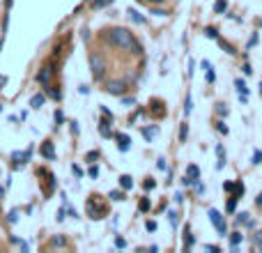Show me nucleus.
Instances as JSON below:
<instances>
[{"label":"nucleus","mask_w":262,"mask_h":253,"mask_svg":"<svg viewBox=\"0 0 262 253\" xmlns=\"http://www.w3.org/2000/svg\"><path fill=\"white\" fill-rule=\"evenodd\" d=\"M253 248H255V251L260 248L262 251V230H257V233L253 235Z\"/></svg>","instance_id":"nucleus-16"},{"label":"nucleus","mask_w":262,"mask_h":253,"mask_svg":"<svg viewBox=\"0 0 262 253\" xmlns=\"http://www.w3.org/2000/svg\"><path fill=\"white\" fill-rule=\"evenodd\" d=\"M186 136H189V127H186V122H184L182 127H179V140L184 143V140H186Z\"/></svg>","instance_id":"nucleus-19"},{"label":"nucleus","mask_w":262,"mask_h":253,"mask_svg":"<svg viewBox=\"0 0 262 253\" xmlns=\"http://www.w3.org/2000/svg\"><path fill=\"white\" fill-rule=\"evenodd\" d=\"M106 212H108V205L101 200V196H90L88 198V214H90V219H104L106 216Z\"/></svg>","instance_id":"nucleus-3"},{"label":"nucleus","mask_w":262,"mask_h":253,"mask_svg":"<svg viewBox=\"0 0 262 253\" xmlns=\"http://www.w3.org/2000/svg\"><path fill=\"white\" fill-rule=\"evenodd\" d=\"M209 219H212L214 228H216L221 235H226V230H228V228H226V221H223V219H221V214H218L216 209H209Z\"/></svg>","instance_id":"nucleus-7"},{"label":"nucleus","mask_w":262,"mask_h":253,"mask_svg":"<svg viewBox=\"0 0 262 253\" xmlns=\"http://www.w3.org/2000/svg\"><path fill=\"white\" fill-rule=\"evenodd\" d=\"M248 216H251V214H246V212H244V214H239V216H237V224H246V226H255V224H253V221H251V219H248Z\"/></svg>","instance_id":"nucleus-18"},{"label":"nucleus","mask_w":262,"mask_h":253,"mask_svg":"<svg viewBox=\"0 0 262 253\" xmlns=\"http://www.w3.org/2000/svg\"><path fill=\"white\" fill-rule=\"evenodd\" d=\"M237 200H239V198H235V196L228 200V212H233V209H235V203H237Z\"/></svg>","instance_id":"nucleus-25"},{"label":"nucleus","mask_w":262,"mask_h":253,"mask_svg":"<svg viewBox=\"0 0 262 253\" xmlns=\"http://www.w3.org/2000/svg\"><path fill=\"white\" fill-rule=\"evenodd\" d=\"M106 69H108V65H106L104 55H101V53H92V55H90V71H92V79L94 81H104Z\"/></svg>","instance_id":"nucleus-2"},{"label":"nucleus","mask_w":262,"mask_h":253,"mask_svg":"<svg viewBox=\"0 0 262 253\" xmlns=\"http://www.w3.org/2000/svg\"><path fill=\"white\" fill-rule=\"evenodd\" d=\"M129 16H131V19H134V21H138V23H143V19H140V16L136 14V12H129Z\"/></svg>","instance_id":"nucleus-35"},{"label":"nucleus","mask_w":262,"mask_h":253,"mask_svg":"<svg viewBox=\"0 0 262 253\" xmlns=\"http://www.w3.org/2000/svg\"><path fill=\"white\" fill-rule=\"evenodd\" d=\"M145 226H147V230H149V233H152V230H157V224H154V221H147V224H145Z\"/></svg>","instance_id":"nucleus-36"},{"label":"nucleus","mask_w":262,"mask_h":253,"mask_svg":"<svg viewBox=\"0 0 262 253\" xmlns=\"http://www.w3.org/2000/svg\"><path fill=\"white\" fill-rule=\"evenodd\" d=\"M115 138L120 140V150H127L129 143H131V140H129V136H124V134H115Z\"/></svg>","instance_id":"nucleus-15"},{"label":"nucleus","mask_w":262,"mask_h":253,"mask_svg":"<svg viewBox=\"0 0 262 253\" xmlns=\"http://www.w3.org/2000/svg\"><path fill=\"white\" fill-rule=\"evenodd\" d=\"M253 164H262V152H255V154H253Z\"/></svg>","instance_id":"nucleus-28"},{"label":"nucleus","mask_w":262,"mask_h":253,"mask_svg":"<svg viewBox=\"0 0 262 253\" xmlns=\"http://www.w3.org/2000/svg\"><path fill=\"white\" fill-rule=\"evenodd\" d=\"M46 248H67V237L64 235H53Z\"/></svg>","instance_id":"nucleus-8"},{"label":"nucleus","mask_w":262,"mask_h":253,"mask_svg":"<svg viewBox=\"0 0 262 253\" xmlns=\"http://www.w3.org/2000/svg\"><path fill=\"white\" fill-rule=\"evenodd\" d=\"M5 83H7V79H5V76H0V88H3Z\"/></svg>","instance_id":"nucleus-40"},{"label":"nucleus","mask_w":262,"mask_h":253,"mask_svg":"<svg viewBox=\"0 0 262 253\" xmlns=\"http://www.w3.org/2000/svg\"><path fill=\"white\" fill-rule=\"evenodd\" d=\"M127 90H129L127 81H110V83L106 85V92L113 94V97H122V94L127 92Z\"/></svg>","instance_id":"nucleus-5"},{"label":"nucleus","mask_w":262,"mask_h":253,"mask_svg":"<svg viewBox=\"0 0 262 253\" xmlns=\"http://www.w3.org/2000/svg\"><path fill=\"white\" fill-rule=\"evenodd\" d=\"M42 157H46V159H55L53 143H51V140H46V143H42Z\"/></svg>","instance_id":"nucleus-10"},{"label":"nucleus","mask_w":262,"mask_h":253,"mask_svg":"<svg viewBox=\"0 0 262 253\" xmlns=\"http://www.w3.org/2000/svg\"><path fill=\"white\" fill-rule=\"evenodd\" d=\"M244 239V235L242 233H233L230 235V244H233V251H237V246H239V242Z\"/></svg>","instance_id":"nucleus-14"},{"label":"nucleus","mask_w":262,"mask_h":253,"mask_svg":"<svg viewBox=\"0 0 262 253\" xmlns=\"http://www.w3.org/2000/svg\"><path fill=\"white\" fill-rule=\"evenodd\" d=\"M145 189H154V179H147V182H145Z\"/></svg>","instance_id":"nucleus-38"},{"label":"nucleus","mask_w":262,"mask_h":253,"mask_svg":"<svg viewBox=\"0 0 262 253\" xmlns=\"http://www.w3.org/2000/svg\"><path fill=\"white\" fill-rule=\"evenodd\" d=\"M200 177V170H198V166H189V168H186V175H184V179H182V182H184V187H191V184H196V179H198Z\"/></svg>","instance_id":"nucleus-6"},{"label":"nucleus","mask_w":262,"mask_h":253,"mask_svg":"<svg viewBox=\"0 0 262 253\" xmlns=\"http://www.w3.org/2000/svg\"><path fill=\"white\" fill-rule=\"evenodd\" d=\"M106 40L110 42L113 46L118 49H134V53H140V44L136 42L134 32L127 28H113V30H106Z\"/></svg>","instance_id":"nucleus-1"},{"label":"nucleus","mask_w":262,"mask_h":253,"mask_svg":"<svg viewBox=\"0 0 262 253\" xmlns=\"http://www.w3.org/2000/svg\"><path fill=\"white\" fill-rule=\"evenodd\" d=\"M235 88H237L239 99H244V101H246V99H248V90H246V83H244L242 79H237V81H235Z\"/></svg>","instance_id":"nucleus-9"},{"label":"nucleus","mask_w":262,"mask_h":253,"mask_svg":"<svg viewBox=\"0 0 262 253\" xmlns=\"http://www.w3.org/2000/svg\"><path fill=\"white\" fill-rule=\"evenodd\" d=\"M226 10H228V3H226V0H216V5H214V12H216V14H223Z\"/></svg>","instance_id":"nucleus-17"},{"label":"nucleus","mask_w":262,"mask_h":253,"mask_svg":"<svg viewBox=\"0 0 262 253\" xmlns=\"http://www.w3.org/2000/svg\"><path fill=\"white\" fill-rule=\"evenodd\" d=\"M71 173H74V175H76V177H81V175H83V170H81V168H79V166H71Z\"/></svg>","instance_id":"nucleus-33"},{"label":"nucleus","mask_w":262,"mask_h":253,"mask_svg":"<svg viewBox=\"0 0 262 253\" xmlns=\"http://www.w3.org/2000/svg\"><path fill=\"white\" fill-rule=\"evenodd\" d=\"M168 216H170V221H173V226H177V214H175V212H170Z\"/></svg>","instance_id":"nucleus-37"},{"label":"nucleus","mask_w":262,"mask_h":253,"mask_svg":"<svg viewBox=\"0 0 262 253\" xmlns=\"http://www.w3.org/2000/svg\"><path fill=\"white\" fill-rule=\"evenodd\" d=\"M110 0H94L92 3V7H104V5H108Z\"/></svg>","instance_id":"nucleus-26"},{"label":"nucleus","mask_w":262,"mask_h":253,"mask_svg":"<svg viewBox=\"0 0 262 253\" xmlns=\"http://www.w3.org/2000/svg\"><path fill=\"white\" fill-rule=\"evenodd\" d=\"M218 44H221V49H226V51H228V53H237V51H235V46H233V44H228V42L218 40Z\"/></svg>","instance_id":"nucleus-21"},{"label":"nucleus","mask_w":262,"mask_h":253,"mask_svg":"<svg viewBox=\"0 0 262 253\" xmlns=\"http://www.w3.org/2000/svg\"><path fill=\"white\" fill-rule=\"evenodd\" d=\"M88 173H90V177H97V175H99V168H97V166H92Z\"/></svg>","instance_id":"nucleus-32"},{"label":"nucleus","mask_w":262,"mask_h":253,"mask_svg":"<svg viewBox=\"0 0 262 253\" xmlns=\"http://www.w3.org/2000/svg\"><path fill=\"white\" fill-rule=\"evenodd\" d=\"M120 187H122V189H131V187H134V177H131V175H122V177H120Z\"/></svg>","instance_id":"nucleus-13"},{"label":"nucleus","mask_w":262,"mask_h":253,"mask_svg":"<svg viewBox=\"0 0 262 253\" xmlns=\"http://www.w3.org/2000/svg\"><path fill=\"white\" fill-rule=\"evenodd\" d=\"M255 205H257V207H262V194L255 198Z\"/></svg>","instance_id":"nucleus-39"},{"label":"nucleus","mask_w":262,"mask_h":253,"mask_svg":"<svg viewBox=\"0 0 262 253\" xmlns=\"http://www.w3.org/2000/svg\"><path fill=\"white\" fill-rule=\"evenodd\" d=\"M53 76H55V67H53V62H46V65L42 67L40 71H37V83H40L42 88H46V85L53 83Z\"/></svg>","instance_id":"nucleus-4"},{"label":"nucleus","mask_w":262,"mask_h":253,"mask_svg":"<svg viewBox=\"0 0 262 253\" xmlns=\"http://www.w3.org/2000/svg\"><path fill=\"white\" fill-rule=\"evenodd\" d=\"M147 209H149V203H147V200H140V212H147Z\"/></svg>","instance_id":"nucleus-30"},{"label":"nucleus","mask_w":262,"mask_h":253,"mask_svg":"<svg viewBox=\"0 0 262 253\" xmlns=\"http://www.w3.org/2000/svg\"><path fill=\"white\" fill-rule=\"evenodd\" d=\"M216 129H218V131H221V134H223V136H226V134H228V127H226V124H223V122H218V124H216Z\"/></svg>","instance_id":"nucleus-29"},{"label":"nucleus","mask_w":262,"mask_h":253,"mask_svg":"<svg viewBox=\"0 0 262 253\" xmlns=\"http://www.w3.org/2000/svg\"><path fill=\"white\" fill-rule=\"evenodd\" d=\"M46 94H49V97H53V99H60V97H62V92H60V88L58 85H46Z\"/></svg>","instance_id":"nucleus-11"},{"label":"nucleus","mask_w":262,"mask_h":253,"mask_svg":"<svg viewBox=\"0 0 262 253\" xmlns=\"http://www.w3.org/2000/svg\"><path fill=\"white\" fill-rule=\"evenodd\" d=\"M216 113H221V115H228V106H226V104H216Z\"/></svg>","instance_id":"nucleus-24"},{"label":"nucleus","mask_w":262,"mask_h":253,"mask_svg":"<svg viewBox=\"0 0 262 253\" xmlns=\"http://www.w3.org/2000/svg\"><path fill=\"white\" fill-rule=\"evenodd\" d=\"M205 35H207L209 40H216L218 32H216V28H205Z\"/></svg>","instance_id":"nucleus-22"},{"label":"nucleus","mask_w":262,"mask_h":253,"mask_svg":"<svg viewBox=\"0 0 262 253\" xmlns=\"http://www.w3.org/2000/svg\"><path fill=\"white\" fill-rule=\"evenodd\" d=\"M143 136H145L147 140H152L154 136H157V127H152V129H143Z\"/></svg>","instance_id":"nucleus-20"},{"label":"nucleus","mask_w":262,"mask_h":253,"mask_svg":"<svg viewBox=\"0 0 262 253\" xmlns=\"http://www.w3.org/2000/svg\"><path fill=\"white\" fill-rule=\"evenodd\" d=\"M108 198L110 200H124V194H122V191H110Z\"/></svg>","instance_id":"nucleus-23"},{"label":"nucleus","mask_w":262,"mask_h":253,"mask_svg":"<svg viewBox=\"0 0 262 253\" xmlns=\"http://www.w3.org/2000/svg\"><path fill=\"white\" fill-rule=\"evenodd\" d=\"M143 3H147V5H161V3H166V0H143Z\"/></svg>","instance_id":"nucleus-34"},{"label":"nucleus","mask_w":262,"mask_h":253,"mask_svg":"<svg viewBox=\"0 0 262 253\" xmlns=\"http://www.w3.org/2000/svg\"><path fill=\"white\" fill-rule=\"evenodd\" d=\"M64 120V115H62V111H55V124H60Z\"/></svg>","instance_id":"nucleus-27"},{"label":"nucleus","mask_w":262,"mask_h":253,"mask_svg":"<svg viewBox=\"0 0 262 253\" xmlns=\"http://www.w3.org/2000/svg\"><path fill=\"white\" fill-rule=\"evenodd\" d=\"M44 101H46L44 94H35V97L30 99V106H32V109H42V106H44Z\"/></svg>","instance_id":"nucleus-12"},{"label":"nucleus","mask_w":262,"mask_h":253,"mask_svg":"<svg viewBox=\"0 0 262 253\" xmlns=\"http://www.w3.org/2000/svg\"><path fill=\"white\" fill-rule=\"evenodd\" d=\"M16 219H19V212L14 209V212H10V224H16Z\"/></svg>","instance_id":"nucleus-31"}]
</instances>
